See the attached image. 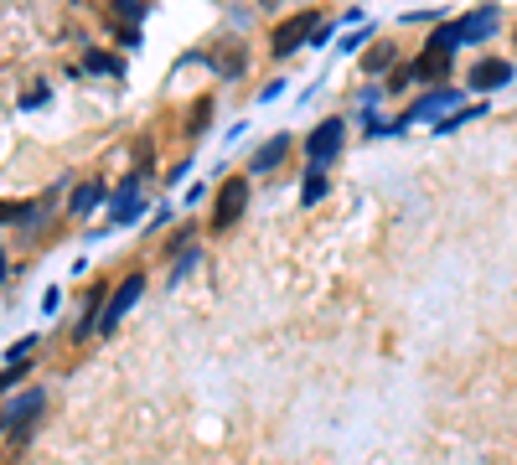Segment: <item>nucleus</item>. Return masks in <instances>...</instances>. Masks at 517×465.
Returning <instances> with one entry per match:
<instances>
[{
    "instance_id": "obj_1",
    "label": "nucleus",
    "mask_w": 517,
    "mask_h": 465,
    "mask_svg": "<svg viewBox=\"0 0 517 465\" xmlns=\"http://www.w3.org/2000/svg\"><path fill=\"white\" fill-rule=\"evenodd\" d=\"M42 409H47V393H42V388H26V393H16V398L6 403V409H0V429H6V434H16V440H21V434H26V424H32Z\"/></svg>"
},
{
    "instance_id": "obj_2",
    "label": "nucleus",
    "mask_w": 517,
    "mask_h": 465,
    "mask_svg": "<svg viewBox=\"0 0 517 465\" xmlns=\"http://www.w3.org/2000/svg\"><path fill=\"white\" fill-rule=\"evenodd\" d=\"M243 207H249V181H243V176L223 181L218 207H212V233H228V228L238 223V217H243Z\"/></svg>"
},
{
    "instance_id": "obj_3",
    "label": "nucleus",
    "mask_w": 517,
    "mask_h": 465,
    "mask_svg": "<svg viewBox=\"0 0 517 465\" xmlns=\"http://www.w3.org/2000/svg\"><path fill=\"white\" fill-rule=\"evenodd\" d=\"M140 290H145V274H130L125 285L114 290V300L104 305V316H99V331H114L119 321H125V316H130V305L140 300Z\"/></svg>"
},
{
    "instance_id": "obj_4",
    "label": "nucleus",
    "mask_w": 517,
    "mask_h": 465,
    "mask_svg": "<svg viewBox=\"0 0 517 465\" xmlns=\"http://www.w3.org/2000/svg\"><path fill=\"white\" fill-rule=\"evenodd\" d=\"M316 26H321V16H316V11L295 16L290 26H280V31H275V52H280V57H290L295 47H306V42L316 37Z\"/></svg>"
},
{
    "instance_id": "obj_5",
    "label": "nucleus",
    "mask_w": 517,
    "mask_h": 465,
    "mask_svg": "<svg viewBox=\"0 0 517 465\" xmlns=\"http://www.w3.org/2000/svg\"><path fill=\"white\" fill-rule=\"evenodd\" d=\"M337 145H342V119H321L316 130H311V140H306L311 166H326L331 155H337Z\"/></svg>"
},
{
    "instance_id": "obj_6",
    "label": "nucleus",
    "mask_w": 517,
    "mask_h": 465,
    "mask_svg": "<svg viewBox=\"0 0 517 465\" xmlns=\"http://www.w3.org/2000/svg\"><path fill=\"white\" fill-rule=\"evenodd\" d=\"M450 104L461 109V93H455V88H440V93H424V99H419V104L409 109V119H440V114H445Z\"/></svg>"
},
{
    "instance_id": "obj_7",
    "label": "nucleus",
    "mask_w": 517,
    "mask_h": 465,
    "mask_svg": "<svg viewBox=\"0 0 517 465\" xmlns=\"http://www.w3.org/2000/svg\"><path fill=\"white\" fill-rule=\"evenodd\" d=\"M461 26V42H481V37H492V26H497V6H481L471 11L466 21H455Z\"/></svg>"
},
{
    "instance_id": "obj_8",
    "label": "nucleus",
    "mask_w": 517,
    "mask_h": 465,
    "mask_svg": "<svg viewBox=\"0 0 517 465\" xmlns=\"http://www.w3.org/2000/svg\"><path fill=\"white\" fill-rule=\"evenodd\" d=\"M285 150H290V135H275V140H264V145H259V155L249 161V171H275V166L285 161Z\"/></svg>"
},
{
    "instance_id": "obj_9",
    "label": "nucleus",
    "mask_w": 517,
    "mask_h": 465,
    "mask_svg": "<svg viewBox=\"0 0 517 465\" xmlns=\"http://www.w3.org/2000/svg\"><path fill=\"white\" fill-rule=\"evenodd\" d=\"M445 68H450V47H435V42H430V52L414 62V78H445Z\"/></svg>"
},
{
    "instance_id": "obj_10",
    "label": "nucleus",
    "mask_w": 517,
    "mask_h": 465,
    "mask_svg": "<svg viewBox=\"0 0 517 465\" xmlns=\"http://www.w3.org/2000/svg\"><path fill=\"white\" fill-rule=\"evenodd\" d=\"M512 78V68H507V62H476V73H471V88H502Z\"/></svg>"
},
{
    "instance_id": "obj_11",
    "label": "nucleus",
    "mask_w": 517,
    "mask_h": 465,
    "mask_svg": "<svg viewBox=\"0 0 517 465\" xmlns=\"http://www.w3.org/2000/svg\"><path fill=\"white\" fill-rule=\"evenodd\" d=\"M306 202H321L326 197V176H321V166H311V176H306V192H300Z\"/></svg>"
},
{
    "instance_id": "obj_12",
    "label": "nucleus",
    "mask_w": 517,
    "mask_h": 465,
    "mask_svg": "<svg viewBox=\"0 0 517 465\" xmlns=\"http://www.w3.org/2000/svg\"><path fill=\"white\" fill-rule=\"evenodd\" d=\"M99 207V186H83V192L73 197V212H94Z\"/></svg>"
},
{
    "instance_id": "obj_13",
    "label": "nucleus",
    "mask_w": 517,
    "mask_h": 465,
    "mask_svg": "<svg viewBox=\"0 0 517 465\" xmlns=\"http://www.w3.org/2000/svg\"><path fill=\"white\" fill-rule=\"evenodd\" d=\"M88 68H94V73H125V68H119L114 57H104V52H88Z\"/></svg>"
}]
</instances>
